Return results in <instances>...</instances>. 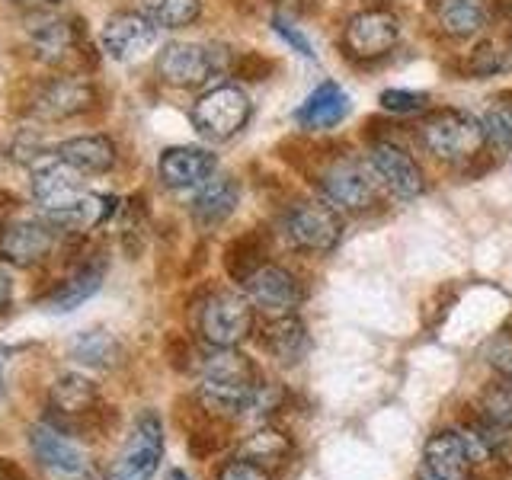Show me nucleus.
Here are the masks:
<instances>
[{
    "instance_id": "obj_1",
    "label": "nucleus",
    "mask_w": 512,
    "mask_h": 480,
    "mask_svg": "<svg viewBox=\"0 0 512 480\" xmlns=\"http://www.w3.org/2000/svg\"><path fill=\"white\" fill-rule=\"evenodd\" d=\"M202 381H199V397L208 410L215 413H228L237 416L250 410L256 391H260V378H256L253 362L237 352V346L231 349H218L208 352L202 359Z\"/></svg>"
},
{
    "instance_id": "obj_2",
    "label": "nucleus",
    "mask_w": 512,
    "mask_h": 480,
    "mask_svg": "<svg viewBox=\"0 0 512 480\" xmlns=\"http://www.w3.org/2000/svg\"><path fill=\"white\" fill-rule=\"evenodd\" d=\"M420 141L432 157L445 160V164H468L484 154L487 132L484 122H477L471 112L436 109L420 122Z\"/></svg>"
},
{
    "instance_id": "obj_3",
    "label": "nucleus",
    "mask_w": 512,
    "mask_h": 480,
    "mask_svg": "<svg viewBox=\"0 0 512 480\" xmlns=\"http://www.w3.org/2000/svg\"><path fill=\"white\" fill-rule=\"evenodd\" d=\"M282 234L295 250L324 256L340 244V237H343L340 208L327 199H298L285 208Z\"/></svg>"
},
{
    "instance_id": "obj_4",
    "label": "nucleus",
    "mask_w": 512,
    "mask_h": 480,
    "mask_svg": "<svg viewBox=\"0 0 512 480\" xmlns=\"http://www.w3.org/2000/svg\"><path fill=\"white\" fill-rule=\"evenodd\" d=\"M234 68V55L224 45L205 42H170L157 55V74L173 87H202L212 77H221Z\"/></svg>"
},
{
    "instance_id": "obj_5",
    "label": "nucleus",
    "mask_w": 512,
    "mask_h": 480,
    "mask_svg": "<svg viewBox=\"0 0 512 480\" xmlns=\"http://www.w3.org/2000/svg\"><path fill=\"white\" fill-rule=\"evenodd\" d=\"M160 461H164V423L154 410H144L128 432L119 458L106 471V480H154Z\"/></svg>"
},
{
    "instance_id": "obj_6",
    "label": "nucleus",
    "mask_w": 512,
    "mask_h": 480,
    "mask_svg": "<svg viewBox=\"0 0 512 480\" xmlns=\"http://www.w3.org/2000/svg\"><path fill=\"white\" fill-rule=\"evenodd\" d=\"M196 132L208 141H228L250 122V96L237 84L205 90L189 112Z\"/></svg>"
},
{
    "instance_id": "obj_7",
    "label": "nucleus",
    "mask_w": 512,
    "mask_h": 480,
    "mask_svg": "<svg viewBox=\"0 0 512 480\" xmlns=\"http://www.w3.org/2000/svg\"><path fill=\"white\" fill-rule=\"evenodd\" d=\"M372 164H362L359 157H336L333 164L320 173V192L324 199L333 202L340 212L359 215L365 208H372L378 199V183Z\"/></svg>"
},
{
    "instance_id": "obj_8",
    "label": "nucleus",
    "mask_w": 512,
    "mask_h": 480,
    "mask_svg": "<svg viewBox=\"0 0 512 480\" xmlns=\"http://www.w3.org/2000/svg\"><path fill=\"white\" fill-rule=\"evenodd\" d=\"M93 106H96L93 80L80 74H58V77H48L45 84L32 93L29 116L42 122H61V119L84 116Z\"/></svg>"
},
{
    "instance_id": "obj_9",
    "label": "nucleus",
    "mask_w": 512,
    "mask_h": 480,
    "mask_svg": "<svg viewBox=\"0 0 512 480\" xmlns=\"http://www.w3.org/2000/svg\"><path fill=\"white\" fill-rule=\"evenodd\" d=\"M199 330L205 336V343H212L218 349H231L237 343H244L253 330V304L247 295L234 292H215L208 295L199 314Z\"/></svg>"
},
{
    "instance_id": "obj_10",
    "label": "nucleus",
    "mask_w": 512,
    "mask_h": 480,
    "mask_svg": "<svg viewBox=\"0 0 512 480\" xmlns=\"http://www.w3.org/2000/svg\"><path fill=\"white\" fill-rule=\"evenodd\" d=\"M29 448L42 468L58 480H93V464L87 452L74 439H68L58 426L39 423L29 429Z\"/></svg>"
},
{
    "instance_id": "obj_11",
    "label": "nucleus",
    "mask_w": 512,
    "mask_h": 480,
    "mask_svg": "<svg viewBox=\"0 0 512 480\" xmlns=\"http://www.w3.org/2000/svg\"><path fill=\"white\" fill-rule=\"evenodd\" d=\"M400 39V20L384 7L356 13L343 29V52L352 61H378L391 55Z\"/></svg>"
},
{
    "instance_id": "obj_12",
    "label": "nucleus",
    "mask_w": 512,
    "mask_h": 480,
    "mask_svg": "<svg viewBox=\"0 0 512 480\" xmlns=\"http://www.w3.org/2000/svg\"><path fill=\"white\" fill-rule=\"evenodd\" d=\"M84 176L77 167H71L68 160L55 157H39L32 164V196L45 208L48 215L55 212H68L80 199L87 196L84 189Z\"/></svg>"
},
{
    "instance_id": "obj_13",
    "label": "nucleus",
    "mask_w": 512,
    "mask_h": 480,
    "mask_svg": "<svg viewBox=\"0 0 512 480\" xmlns=\"http://www.w3.org/2000/svg\"><path fill=\"white\" fill-rule=\"evenodd\" d=\"M368 164L378 173V180L388 186L397 199H420L426 192V176L423 167L410 157V151H404L400 144H394L391 138H378L372 144V154H368Z\"/></svg>"
},
{
    "instance_id": "obj_14",
    "label": "nucleus",
    "mask_w": 512,
    "mask_h": 480,
    "mask_svg": "<svg viewBox=\"0 0 512 480\" xmlns=\"http://www.w3.org/2000/svg\"><path fill=\"white\" fill-rule=\"evenodd\" d=\"M80 26H84L80 20L68 23L58 20V16H39L26 32L29 55L48 64V68H58V64L71 61L84 48V29Z\"/></svg>"
},
{
    "instance_id": "obj_15",
    "label": "nucleus",
    "mask_w": 512,
    "mask_h": 480,
    "mask_svg": "<svg viewBox=\"0 0 512 480\" xmlns=\"http://www.w3.org/2000/svg\"><path fill=\"white\" fill-rule=\"evenodd\" d=\"M244 292L253 308H263L266 314H295L304 301V288L292 272L269 263H263L244 282Z\"/></svg>"
},
{
    "instance_id": "obj_16",
    "label": "nucleus",
    "mask_w": 512,
    "mask_h": 480,
    "mask_svg": "<svg viewBox=\"0 0 512 480\" xmlns=\"http://www.w3.org/2000/svg\"><path fill=\"white\" fill-rule=\"evenodd\" d=\"M157 42V26L144 13H112L103 26V52L112 61H141Z\"/></svg>"
},
{
    "instance_id": "obj_17",
    "label": "nucleus",
    "mask_w": 512,
    "mask_h": 480,
    "mask_svg": "<svg viewBox=\"0 0 512 480\" xmlns=\"http://www.w3.org/2000/svg\"><path fill=\"white\" fill-rule=\"evenodd\" d=\"M55 247V231L45 221H13L0 231V260L10 266H36Z\"/></svg>"
},
{
    "instance_id": "obj_18",
    "label": "nucleus",
    "mask_w": 512,
    "mask_h": 480,
    "mask_svg": "<svg viewBox=\"0 0 512 480\" xmlns=\"http://www.w3.org/2000/svg\"><path fill=\"white\" fill-rule=\"evenodd\" d=\"M218 167V160L212 151L205 148H192V144H183V148H167L157 160V173L164 186L170 189H192L212 180V173Z\"/></svg>"
},
{
    "instance_id": "obj_19",
    "label": "nucleus",
    "mask_w": 512,
    "mask_h": 480,
    "mask_svg": "<svg viewBox=\"0 0 512 480\" xmlns=\"http://www.w3.org/2000/svg\"><path fill=\"white\" fill-rule=\"evenodd\" d=\"M240 202V183L234 176H212L208 183H202V189L196 192V199L189 205V215L196 221V228L212 231L221 228L237 212Z\"/></svg>"
},
{
    "instance_id": "obj_20",
    "label": "nucleus",
    "mask_w": 512,
    "mask_h": 480,
    "mask_svg": "<svg viewBox=\"0 0 512 480\" xmlns=\"http://www.w3.org/2000/svg\"><path fill=\"white\" fill-rule=\"evenodd\" d=\"M423 468L442 480H468L474 464L461 432H436L423 448Z\"/></svg>"
},
{
    "instance_id": "obj_21",
    "label": "nucleus",
    "mask_w": 512,
    "mask_h": 480,
    "mask_svg": "<svg viewBox=\"0 0 512 480\" xmlns=\"http://www.w3.org/2000/svg\"><path fill=\"white\" fill-rule=\"evenodd\" d=\"M346 116H349V96L340 84H333V80H324L295 112L298 125L311 128V132H324V128L340 125Z\"/></svg>"
},
{
    "instance_id": "obj_22",
    "label": "nucleus",
    "mask_w": 512,
    "mask_h": 480,
    "mask_svg": "<svg viewBox=\"0 0 512 480\" xmlns=\"http://www.w3.org/2000/svg\"><path fill=\"white\" fill-rule=\"evenodd\" d=\"M263 346L276 362L298 365L311 349L308 327H304L295 314H276L263 330Z\"/></svg>"
},
{
    "instance_id": "obj_23",
    "label": "nucleus",
    "mask_w": 512,
    "mask_h": 480,
    "mask_svg": "<svg viewBox=\"0 0 512 480\" xmlns=\"http://www.w3.org/2000/svg\"><path fill=\"white\" fill-rule=\"evenodd\" d=\"M429 10L448 39H471L487 26L484 0H429Z\"/></svg>"
},
{
    "instance_id": "obj_24",
    "label": "nucleus",
    "mask_w": 512,
    "mask_h": 480,
    "mask_svg": "<svg viewBox=\"0 0 512 480\" xmlns=\"http://www.w3.org/2000/svg\"><path fill=\"white\" fill-rule=\"evenodd\" d=\"M55 154L61 160H68L71 167H77L80 173L87 176H100V173H109L116 167V144H112L106 135H77V138H68L61 141Z\"/></svg>"
},
{
    "instance_id": "obj_25",
    "label": "nucleus",
    "mask_w": 512,
    "mask_h": 480,
    "mask_svg": "<svg viewBox=\"0 0 512 480\" xmlns=\"http://www.w3.org/2000/svg\"><path fill=\"white\" fill-rule=\"evenodd\" d=\"M103 279H106V266L103 263H87L80 266L68 282H61L52 295H48L45 308L55 311V314H68L74 308H80L84 301H90L96 292L103 288Z\"/></svg>"
},
{
    "instance_id": "obj_26",
    "label": "nucleus",
    "mask_w": 512,
    "mask_h": 480,
    "mask_svg": "<svg viewBox=\"0 0 512 480\" xmlns=\"http://www.w3.org/2000/svg\"><path fill=\"white\" fill-rule=\"evenodd\" d=\"M68 352L77 365L87 368H116L122 359V343L109 330H84L68 343Z\"/></svg>"
},
{
    "instance_id": "obj_27",
    "label": "nucleus",
    "mask_w": 512,
    "mask_h": 480,
    "mask_svg": "<svg viewBox=\"0 0 512 480\" xmlns=\"http://www.w3.org/2000/svg\"><path fill=\"white\" fill-rule=\"evenodd\" d=\"M263 253H266V244L260 234L256 231L240 234L237 240H231L228 250H224V269H228L231 279L247 282L253 272L263 266Z\"/></svg>"
},
{
    "instance_id": "obj_28",
    "label": "nucleus",
    "mask_w": 512,
    "mask_h": 480,
    "mask_svg": "<svg viewBox=\"0 0 512 480\" xmlns=\"http://www.w3.org/2000/svg\"><path fill=\"white\" fill-rule=\"evenodd\" d=\"M288 455H292V445H288V436H282V432L276 429H260L253 432V436L244 442V448H240V458H247L253 464H260V468L272 471L279 468V464L288 461Z\"/></svg>"
},
{
    "instance_id": "obj_29",
    "label": "nucleus",
    "mask_w": 512,
    "mask_h": 480,
    "mask_svg": "<svg viewBox=\"0 0 512 480\" xmlns=\"http://www.w3.org/2000/svg\"><path fill=\"white\" fill-rule=\"evenodd\" d=\"M141 13L157 29H183L199 20L202 0H141Z\"/></svg>"
},
{
    "instance_id": "obj_30",
    "label": "nucleus",
    "mask_w": 512,
    "mask_h": 480,
    "mask_svg": "<svg viewBox=\"0 0 512 480\" xmlns=\"http://www.w3.org/2000/svg\"><path fill=\"white\" fill-rule=\"evenodd\" d=\"M512 68V39H487L480 42L464 61V71L471 77H496Z\"/></svg>"
},
{
    "instance_id": "obj_31",
    "label": "nucleus",
    "mask_w": 512,
    "mask_h": 480,
    "mask_svg": "<svg viewBox=\"0 0 512 480\" xmlns=\"http://www.w3.org/2000/svg\"><path fill=\"white\" fill-rule=\"evenodd\" d=\"M480 416L496 426L512 429V384H493V388L484 391V400H480Z\"/></svg>"
},
{
    "instance_id": "obj_32",
    "label": "nucleus",
    "mask_w": 512,
    "mask_h": 480,
    "mask_svg": "<svg viewBox=\"0 0 512 480\" xmlns=\"http://www.w3.org/2000/svg\"><path fill=\"white\" fill-rule=\"evenodd\" d=\"M55 400H58V407L61 410H84L90 400H93V384L87 378H80V375H64L58 381V388H55Z\"/></svg>"
},
{
    "instance_id": "obj_33",
    "label": "nucleus",
    "mask_w": 512,
    "mask_h": 480,
    "mask_svg": "<svg viewBox=\"0 0 512 480\" xmlns=\"http://www.w3.org/2000/svg\"><path fill=\"white\" fill-rule=\"evenodd\" d=\"M484 132H487V141H493L496 148L512 151V103H496L487 109Z\"/></svg>"
},
{
    "instance_id": "obj_34",
    "label": "nucleus",
    "mask_w": 512,
    "mask_h": 480,
    "mask_svg": "<svg viewBox=\"0 0 512 480\" xmlns=\"http://www.w3.org/2000/svg\"><path fill=\"white\" fill-rule=\"evenodd\" d=\"M381 109L394 112V116H410V112H423L429 106V93H416V90H384L378 96Z\"/></svg>"
},
{
    "instance_id": "obj_35",
    "label": "nucleus",
    "mask_w": 512,
    "mask_h": 480,
    "mask_svg": "<svg viewBox=\"0 0 512 480\" xmlns=\"http://www.w3.org/2000/svg\"><path fill=\"white\" fill-rule=\"evenodd\" d=\"M272 71H276V64H272L269 58H263L260 52H244L234 58V68L231 74L240 77V80H266Z\"/></svg>"
},
{
    "instance_id": "obj_36",
    "label": "nucleus",
    "mask_w": 512,
    "mask_h": 480,
    "mask_svg": "<svg viewBox=\"0 0 512 480\" xmlns=\"http://www.w3.org/2000/svg\"><path fill=\"white\" fill-rule=\"evenodd\" d=\"M272 29H276V36L292 48V52H298L301 58H317V52H314V45L308 42V36L298 29V26H292L288 20H282V16H272Z\"/></svg>"
},
{
    "instance_id": "obj_37",
    "label": "nucleus",
    "mask_w": 512,
    "mask_h": 480,
    "mask_svg": "<svg viewBox=\"0 0 512 480\" xmlns=\"http://www.w3.org/2000/svg\"><path fill=\"white\" fill-rule=\"evenodd\" d=\"M218 480H269V471L247 458H234L218 471Z\"/></svg>"
},
{
    "instance_id": "obj_38",
    "label": "nucleus",
    "mask_w": 512,
    "mask_h": 480,
    "mask_svg": "<svg viewBox=\"0 0 512 480\" xmlns=\"http://www.w3.org/2000/svg\"><path fill=\"white\" fill-rule=\"evenodd\" d=\"M490 365L500 372L503 381L512 384V336H500V340L490 346Z\"/></svg>"
},
{
    "instance_id": "obj_39",
    "label": "nucleus",
    "mask_w": 512,
    "mask_h": 480,
    "mask_svg": "<svg viewBox=\"0 0 512 480\" xmlns=\"http://www.w3.org/2000/svg\"><path fill=\"white\" fill-rule=\"evenodd\" d=\"M493 16L503 23V32H506V39H512V0H496V7H493Z\"/></svg>"
},
{
    "instance_id": "obj_40",
    "label": "nucleus",
    "mask_w": 512,
    "mask_h": 480,
    "mask_svg": "<svg viewBox=\"0 0 512 480\" xmlns=\"http://www.w3.org/2000/svg\"><path fill=\"white\" fill-rule=\"evenodd\" d=\"M10 301H13V279L0 269V311H4Z\"/></svg>"
},
{
    "instance_id": "obj_41",
    "label": "nucleus",
    "mask_w": 512,
    "mask_h": 480,
    "mask_svg": "<svg viewBox=\"0 0 512 480\" xmlns=\"http://www.w3.org/2000/svg\"><path fill=\"white\" fill-rule=\"evenodd\" d=\"M167 480H189V474H186V471H180V468H173V471L167 474Z\"/></svg>"
},
{
    "instance_id": "obj_42",
    "label": "nucleus",
    "mask_w": 512,
    "mask_h": 480,
    "mask_svg": "<svg viewBox=\"0 0 512 480\" xmlns=\"http://www.w3.org/2000/svg\"><path fill=\"white\" fill-rule=\"evenodd\" d=\"M416 480H442V477H436V474H429V471L423 468V474H420V477H416Z\"/></svg>"
},
{
    "instance_id": "obj_43",
    "label": "nucleus",
    "mask_w": 512,
    "mask_h": 480,
    "mask_svg": "<svg viewBox=\"0 0 512 480\" xmlns=\"http://www.w3.org/2000/svg\"><path fill=\"white\" fill-rule=\"evenodd\" d=\"M0 394H4V372H0Z\"/></svg>"
},
{
    "instance_id": "obj_44",
    "label": "nucleus",
    "mask_w": 512,
    "mask_h": 480,
    "mask_svg": "<svg viewBox=\"0 0 512 480\" xmlns=\"http://www.w3.org/2000/svg\"><path fill=\"white\" fill-rule=\"evenodd\" d=\"M52 4H61V0H52Z\"/></svg>"
}]
</instances>
